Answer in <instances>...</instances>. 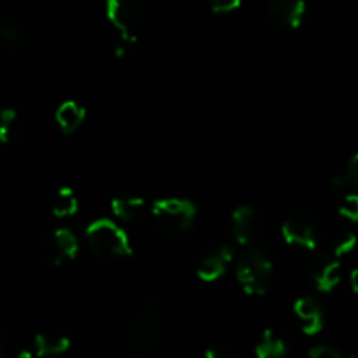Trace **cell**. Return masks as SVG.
<instances>
[{"label":"cell","instance_id":"obj_12","mask_svg":"<svg viewBox=\"0 0 358 358\" xmlns=\"http://www.w3.org/2000/svg\"><path fill=\"white\" fill-rule=\"evenodd\" d=\"M297 318L301 322L303 332L308 336H315L324 329V310L313 297H301L294 306Z\"/></svg>","mask_w":358,"mask_h":358},{"label":"cell","instance_id":"obj_21","mask_svg":"<svg viewBox=\"0 0 358 358\" xmlns=\"http://www.w3.org/2000/svg\"><path fill=\"white\" fill-rule=\"evenodd\" d=\"M339 213L352 222H358V194L345 196L339 206Z\"/></svg>","mask_w":358,"mask_h":358},{"label":"cell","instance_id":"obj_17","mask_svg":"<svg viewBox=\"0 0 358 358\" xmlns=\"http://www.w3.org/2000/svg\"><path fill=\"white\" fill-rule=\"evenodd\" d=\"M285 339L275 331H266L255 345V355L259 358H282L287 355Z\"/></svg>","mask_w":358,"mask_h":358},{"label":"cell","instance_id":"obj_4","mask_svg":"<svg viewBox=\"0 0 358 358\" xmlns=\"http://www.w3.org/2000/svg\"><path fill=\"white\" fill-rule=\"evenodd\" d=\"M152 217L168 234L187 233L196 219V206L189 199L164 198L152 205Z\"/></svg>","mask_w":358,"mask_h":358},{"label":"cell","instance_id":"obj_27","mask_svg":"<svg viewBox=\"0 0 358 358\" xmlns=\"http://www.w3.org/2000/svg\"><path fill=\"white\" fill-rule=\"evenodd\" d=\"M350 283H352V289L353 292L358 294V268L353 269L352 275H350Z\"/></svg>","mask_w":358,"mask_h":358},{"label":"cell","instance_id":"obj_9","mask_svg":"<svg viewBox=\"0 0 358 358\" xmlns=\"http://www.w3.org/2000/svg\"><path fill=\"white\" fill-rule=\"evenodd\" d=\"M268 13L276 27L294 30L303 23L306 6L304 0H269Z\"/></svg>","mask_w":358,"mask_h":358},{"label":"cell","instance_id":"obj_2","mask_svg":"<svg viewBox=\"0 0 358 358\" xmlns=\"http://www.w3.org/2000/svg\"><path fill=\"white\" fill-rule=\"evenodd\" d=\"M273 261L261 247L248 245L236 268V278L250 296H262L273 280Z\"/></svg>","mask_w":358,"mask_h":358},{"label":"cell","instance_id":"obj_25","mask_svg":"<svg viewBox=\"0 0 358 358\" xmlns=\"http://www.w3.org/2000/svg\"><path fill=\"white\" fill-rule=\"evenodd\" d=\"M345 175H346V178H348L350 185L358 187V152L353 154V156L350 157L348 164H346Z\"/></svg>","mask_w":358,"mask_h":358},{"label":"cell","instance_id":"obj_13","mask_svg":"<svg viewBox=\"0 0 358 358\" xmlns=\"http://www.w3.org/2000/svg\"><path fill=\"white\" fill-rule=\"evenodd\" d=\"M70 348V339L59 332L37 334L31 345V352L37 357H59Z\"/></svg>","mask_w":358,"mask_h":358},{"label":"cell","instance_id":"obj_24","mask_svg":"<svg viewBox=\"0 0 358 358\" xmlns=\"http://www.w3.org/2000/svg\"><path fill=\"white\" fill-rule=\"evenodd\" d=\"M206 357L208 358H234L236 352L227 345H215L212 348L206 350Z\"/></svg>","mask_w":358,"mask_h":358},{"label":"cell","instance_id":"obj_10","mask_svg":"<svg viewBox=\"0 0 358 358\" xmlns=\"http://www.w3.org/2000/svg\"><path fill=\"white\" fill-rule=\"evenodd\" d=\"M234 257V250L231 245H220L219 248L210 252L206 257L201 259V262L198 264V273L199 280L203 282H215L220 276L226 273L227 266L231 264Z\"/></svg>","mask_w":358,"mask_h":358},{"label":"cell","instance_id":"obj_15","mask_svg":"<svg viewBox=\"0 0 358 358\" xmlns=\"http://www.w3.org/2000/svg\"><path fill=\"white\" fill-rule=\"evenodd\" d=\"M0 38H2L3 45L10 51H20L24 48V42H27L24 31L13 14L3 13L0 16Z\"/></svg>","mask_w":358,"mask_h":358},{"label":"cell","instance_id":"obj_19","mask_svg":"<svg viewBox=\"0 0 358 358\" xmlns=\"http://www.w3.org/2000/svg\"><path fill=\"white\" fill-rule=\"evenodd\" d=\"M79 208V199L72 189H62L52 199V213L56 217H70Z\"/></svg>","mask_w":358,"mask_h":358},{"label":"cell","instance_id":"obj_1","mask_svg":"<svg viewBox=\"0 0 358 358\" xmlns=\"http://www.w3.org/2000/svg\"><path fill=\"white\" fill-rule=\"evenodd\" d=\"M161 304L156 296L140 304L129 332L126 336V357L128 358H150L156 353L161 341Z\"/></svg>","mask_w":358,"mask_h":358},{"label":"cell","instance_id":"obj_14","mask_svg":"<svg viewBox=\"0 0 358 358\" xmlns=\"http://www.w3.org/2000/svg\"><path fill=\"white\" fill-rule=\"evenodd\" d=\"M84 119H86V110L77 101H63L56 110V122L62 128V131L69 133V135L83 126Z\"/></svg>","mask_w":358,"mask_h":358},{"label":"cell","instance_id":"obj_11","mask_svg":"<svg viewBox=\"0 0 358 358\" xmlns=\"http://www.w3.org/2000/svg\"><path fill=\"white\" fill-rule=\"evenodd\" d=\"M231 224H233V236L238 243L243 245V247L254 243L259 231V219L254 208L247 205L238 206L233 212Z\"/></svg>","mask_w":358,"mask_h":358},{"label":"cell","instance_id":"obj_8","mask_svg":"<svg viewBox=\"0 0 358 358\" xmlns=\"http://www.w3.org/2000/svg\"><path fill=\"white\" fill-rule=\"evenodd\" d=\"M343 276L341 262L338 261L334 254L332 255H320L315 259L310 266V278L322 292H331L332 289L339 285Z\"/></svg>","mask_w":358,"mask_h":358},{"label":"cell","instance_id":"obj_18","mask_svg":"<svg viewBox=\"0 0 358 358\" xmlns=\"http://www.w3.org/2000/svg\"><path fill=\"white\" fill-rule=\"evenodd\" d=\"M145 201L138 196H119V198L112 199V212L115 217L122 220H131L138 219L143 212Z\"/></svg>","mask_w":358,"mask_h":358},{"label":"cell","instance_id":"obj_20","mask_svg":"<svg viewBox=\"0 0 358 358\" xmlns=\"http://www.w3.org/2000/svg\"><path fill=\"white\" fill-rule=\"evenodd\" d=\"M357 243H358V238L353 233L341 234V236H339L338 240H336L334 252H332V254H334L338 259L345 257V255H348L350 252L355 250Z\"/></svg>","mask_w":358,"mask_h":358},{"label":"cell","instance_id":"obj_23","mask_svg":"<svg viewBox=\"0 0 358 358\" xmlns=\"http://www.w3.org/2000/svg\"><path fill=\"white\" fill-rule=\"evenodd\" d=\"M213 13H233L241 6V0H206Z\"/></svg>","mask_w":358,"mask_h":358},{"label":"cell","instance_id":"obj_3","mask_svg":"<svg viewBox=\"0 0 358 358\" xmlns=\"http://www.w3.org/2000/svg\"><path fill=\"white\" fill-rule=\"evenodd\" d=\"M91 250L101 257H128L131 255V243L128 234L117 224L108 219H98L86 229Z\"/></svg>","mask_w":358,"mask_h":358},{"label":"cell","instance_id":"obj_5","mask_svg":"<svg viewBox=\"0 0 358 358\" xmlns=\"http://www.w3.org/2000/svg\"><path fill=\"white\" fill-rule=\"evenodd\" d=\"M107 17L119 31V38L135 41L143 20L142 0H107Z\"/></svg>","mask_w":358,"mask_h":358},{"label":"cell","instance_id":"obj_6","mask_svg":"<svg viewBox=\"0 0 358 358\" xmlns=\"http://www.w3.org/2000/svg\"><path fill=\"white\" fill-rule=\"evenodd\" d=\"M282 234L289 245H296V247L308 248L313 250L317 248L320 234H318V227L311 217L304 215V213H294L289 219L283 222Z\"/></svg>","mask_w":358,"mask_h":358},{"label":"cell","instance_id":"obj_22","mask_svg":"<svg viewBox=\"0 0 358 358\" xmlns=\"http://www.w3.org/2000/svg\"><path fill=\"white\" fill-rule=\"evenodd\" d=\"M311 358H343V352L332 345H315L310 348Z\"/></svg>","mask_w":358,"mask_h":358},{"label":"cell","instance_id":"obj_16","mask_svg":"<svg viewBox=\"0 0 358 358\" xmlns=\"http://www.w3.org/2000/svg\"><path fill=\"white\" fill-rule=\"evenodd\" d=\"M24 124L14 108H3L0 114V138L3 143H17L23 138Z\"/></svg>","mask_w":358,"mask_h":358},{"label":"cell","instance_id":"obj_7","mask_svg":"<svg viewBox=\"0 0 358 358\" xmlns=\"http://www.w3.org/2000/svg\"><path fill=\"white\" fill-rule=\"evenodd\" d=\"M79 252V241L69 229H56L49 234L42 245V255L52 266H59L73 259Z\"/></svg>","mask_w":358,"mask_h":358},{"label":"cell","instance_id":"obj_26","mask_svg":"<svg viewBox=\"0 0 358 358\" xmlns=\"http://www.w3.org/2000/svg\"><path fill=\"white\" fill-rule=\"evenodd\" d=\"M350 185L348 178H346V175H336L334 178L331 180V191L332 192H343L346 187Z\"/></svg>","mask_w":358,"mask_h":358}]
</instances>
